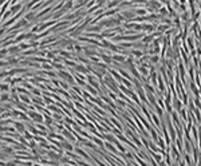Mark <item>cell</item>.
Segmentation results:
<instances>
[{"label": "cell", "instance_id": "obj_1", "mask_svg": "<svg viewBox=\"0 0 201 166\" xmlns=\"http://www.w3.org/2000/svg\"><path fill=\"white\" fill-rule=\"evenodd\" d=\"M74 151H75V153L78 154L79 157H82V158H83V160H85L87 163H90V165H95V162H94V161H93V158H91V157H90V154H87V153H86V151L83 150V149H82L81 146H78V145H75V146H74Z\"/></svg>", "mask_w": 201, "mask_h": 166}, {"label": "cell", "instance_id": "obj_2", "mask_svg": "<svg viewBox=\"0 0 201 166\" xmlns=\"http://www.w3.org/2000/svg\"><path fill=\"white\" fill-rule=\"evenodd\" d=\"M156 30V23H145L142 24V32L144 34H151Z\"/></svg>", "mask_w": 201, "mask_h": 166}, {"label": "cell", "instance_id": "obj_3", "mask_svg": "<svg viewBox=\"0 0 201 166\" xmlns=\"http://www.w3.org/2000/svg\"><path fill=\"white\" fill-rule=\"evenodd\" d=\"M60 134H62L63 137H64V139H66V141H70V142H75V141H76L75 137L72 135V133L70 131V130H67L66 127H64V129L62 130V131H60Z\"/></svg>", "mask_w": 201, "mask_h": 166}, {"label": "cell", "instance_id": "obj_4", "mask_svg": "<svg viewBox=\"0 0 201 166\" xmlns=\"http://www.w3.org/2000/svg\"><path fill=\"white\" fill-rule=\"evenodd\" d=\"M13 127H15V130L18 133H19V134H23V133L25 131V130H27V129H25V125L23 122H19V121H13Z\"/></svg>", "mask_w": 201, "mask_h": 166}, {"label": "cell", "instance_id": "obj_5", "mask_svg": "<svg viewBox=\"0 0 201 166\" xmlns=\"http://www.w3.org/2000/svg\"><path fill=\"white\" fill-rule=\"evenodd\" d=\"M111 59L114 62H118L121 64H123L126 60V55H122V54H111Z\"/></svg>", "mask_w": 201, "mask_h": 166}, {"label": "cell", "instance_id": "obj_6", "mask_svg": "<svg viewBox=\"0 0 201 166\" xmlns=\"http://www.w3.org/2000/svg\"><path fill=\"white\" fill-rule=\"evenodd\" d=\"M60 147H62L63 150H70V151H74V145L71 143L70 141H62L60 142Z\"/></svg>", "mask_w": 201, "mask_h": 166}, {"label": "cell", "instance_id": "obj_7", "mask_svg": "<svg viewBox=\"0 0 201 166\" xmlns=\"http://www.w3.org/2000/svg\"><path fill=\"white\" fill-rule=\"evenodd\" d=\"M35 18H36V12H35V11H32V10L24 13V19L28 20V22H32V20L35 22Z\"/></svg>", "mask_w": 201, "mask_h": 166}, {"label": "cell", "instance_id": "obj_8", "mask_svg": "<svg viewBox=\"0 0 201 166\" xmlns=\"http://www.w3.org/2000/svg\"><path fill=\"white\" fill-rule=\"evenodd\" d=\"M23 8V4H11L10 7V12L12 13V15H15V13H18L20 10Z\"/></svg>", "mask_w": 201, "mask_h": 166}, {"label": "cell", "instance_id": "obj_9", "mask_svg": "<svg viewBox=\"0 0 201 166\" xmlns=\"http://www.w3.org/2000/svg\"><path fill=\"white\" fill-rule=\"evenodd\" d=\"M190 88H192V94L195 98H200V91H198V87L195 85V82L190 81Z\"/></svg>", "mask_w": 201, "mask_h": 166}, {"label": "cell", "instance_id": "obj_10", "mask_svg": "<svg viewBox=\"0 0 201 166\" xmlns=\"http://www.w3.org/2000/svg\"><path fill=\"white\" fill-rule=\"evenodd\" d=\"M102 30L103 28H102V27L97 23V25H91V27H88V28L86 30V32H100Z\"/></svg>", "mask_w": 201, "mask_h": 166}, {"label": "cell", "instance_id": "obj_11", "mask_svg": "<svg viewBox=\"0 0 201 166\" xmlns=\"http://www.w3.org/2000/svg\"><path fill=\"white\" fill-rule=\"evenodd\" d=\"M7 51H8V54H19V52H22L20 48H19V46H15V44H12L11 47L7 48Z\"/></svg>", "mask_w": 201, "mask_h": 166}, {"label": "cell", "instance_id": "obj_12", "mask_svg": "<svg viewBox=\"0 0 201 166\" xmlns=\"http://www.w3.org/2000/svg\"><path fill=\"white\" fill-rule=\"evenodd\" d=\"M10 102V94L8 93H0V103Z\"/></svg>", "mask_w": 201, "mask_h": 166}, {"label": "cell", "instance_id": "obj_13", "mask_svg": "<svg viewBox=\"0 0 201 166\" xmlns=\"http://www.w3.org/2000/svg\"><path fill=\"white\" fill-rule=\"evenodd\" d=\"M10 88L11 87L8 83H0V93H8Z\"/></svg>", "mask_w": 201, "mask_h": 166}, {"label": "cell", "instance_id": "obj_14", "mask_svg": "<svg viewBox=\"0 0 201 166\" xmlns=\"http://www.w3.org/2000/svg\"><path fill=\"white\" fill-rule=\"evenodd\" d=\"M130 55L132 57H137V58H141L142 55H144V51H139V50H132L130 51Z\"/></svg>", "mask_w": 201, "mask_h": 166}, {"label": "cell", "instance_id": "obj_15", "mask_svg": "<svg viewBox=\"0 0 201 166\" xmlns=\"http://www.w3.org/2000/svg\"><path fill=\"white\" fill-rule=\"evenodd\" d=\"M156 143H157V146L161 147V149H165V147H166V145H165V141H163V138L160 137V135H158V139H157V142H156Z\"/></svg>", "mask_w": 201, "mask_h": 166}, {"label": "cell", "instance_id": "obj_16", "mask_svg": "<svg viewBox=\"0 0 201 166\" xmlns=\"http://www.w3.org/2000/svg\"><path fill=\"white\" fill-rule=\"evenodd\" d=\"M19 48H20V51L28 50V48H31V44H30V43H24V42H20V43H19Z\"/></svg>", "mask_w": 201, "mask_h": 166}, {"label": "cell", "instance_id": "obj_17", "mask_svg": "<svg viewBox=\"0 0 201 166\" xmlns=\"http://www.w3.org/2000/svg\"><path fill=\"white\" fill-rule=\"evenodd\" d=\"M59 87H62L63 90H69V88H70V85L67 83L66 81H63V79H59Z\"/></svg>", "mask_w": 201, "mask_h": 166}, {"label": "cell", "instance_id": "obj_18", "mask_svg": "<svg viewBox=\"0 0 201 166\" xmlns=\"http://www.w3.org/2000/svg\"><path fill=\"white\" fill-rule=\"evenodd\" d=\"M38 146L43 147V149H48V147H50V145L47 143V139H44V141H40V142H38Z\"/></svg>", "mask_w": 201, "mask_h": 166}, {"label": "cell", "instance_id": "obj_19", "mask_svg": "<svg viewBox=\"0 0 201 166\" xmlns=\"http://www.w3.org/2000/svg\"><path fill=\"white\" fill-rule=\"evenodd\" d=\"M184 158H185V163H186V165H193V163H192V160H190V154H189V153L184 154Z\"/></svg>", "mask_w": 201, "mask_h": 166}, {"label": "cell", "instance_id": "obj_20", "mask_svg": "<svg viewBox=\"0 0 201 166\" xmlns=\"http://www.w3.org/2000/svg\"><path fill=\"white\" fill-rule=\"evenodd\" d=\"M74 51L75 52H82V44H79V43H74Z\"/></svg>", "mask_w": 201, "mask_h": 166}, {"label": "cell", "instance_id": "obj_21", "mask_svg": "<svg viewBox=\"0 0 201 166\" xmlns=\"http://www.w3.org/2000/svg\"><path fill=\"white\" fill-rule=\"evenodd\" d=\"M192 113H195V114H196V118H197V122H200V121H201V118H200V109H198V107H196V109L193 110Z\"/></svg>", "mask_w": 201, "mask_h": 166}, {"label": "cell", "instance_id": "obj_22", "mask_svg": "<svg viewBox=\"0 0 201 166\" xmlns=\"http://www.w3.org/2000/svg\"><path fill=\"white\" fill-rule=\"evenodd\" d=\"M10 66V63L7 59H0V67H8Z\"/></svg>", "mask_w": 201, "mask_h": 166}, {"label": "cell", "instance_id": "obj_23", "mask_svg": "<svg viewBox=\"0 0 201 166\" xmlns=\"http://www.w3.org/2000/svg\"><path fill=\"white\" fill-rule=\"evenodd\" d=\"M31 94H32V95H38V97H40V95H42V93L38 90V88L32 87V88H31Z\"/></svg>", "mask_w": 201, "mask_h": 166}, {"label": "cell", "instance_id": "obj_24", "mask_svg": "<svg viewBox=\"0 0 201 166\" xmlns=\"http://www.w3.org/2000/svg\"><path fill=\"white\" fill-rule=\"evenodd\" d=\"M7 75H8V71H1V72H0V81H1V79H4Z\"/></svg>", "mask_w": 201, "mask_h": 166}, {"label": "cell", "instance_id": "obj_25", "mask_svg": "<svg viewBox=\"0 0 201 166\" xmlns=\"http://www.w3.org/2000/svg\"><path fill=\"white\" fill-rule=\"evenodd\" d=\"M4 34H6V28L1 27V28H0V35H4Z\"/></svg>", "mask_w": 201, "mask_h": 166}, {"label": "cell", "instance_id": "obj_26", "mask_svg": "<svg viewBox=\"0 0 201 166\" xmlns=\"http://www.w3.org/2000/svg\"><path fill=\"white\" fill-rule=\"evenodd\" d=\"M0 20H1V15H0Z\"/></svg>", "mask_w": 201, "mask_h": 166}]
</instances>
